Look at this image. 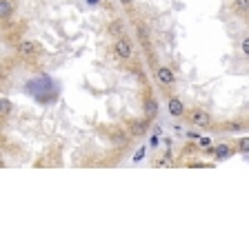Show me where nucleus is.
<instances>
[{
	"label": "nucleus",
	"instance_id": "17",
	"mask_svg": "<svg viewBox=\"0 0 249 246\" xmlns=\"http://www.w3.org/2000/svg\"><path fill=\"white\" fill-rule=\"evenodd\" d=\"M158 133H160V127H158V129H156V133H154V138H151V147H158Z\"/></svg>",
	"mask_w": 249,
	"mask_h": 246
},
{
	"label": "nucleus",
	"instance_id": "14",
	"mask_svg": "<svg viewBox=\"0 0 249 246\" xmlns=\"http://www.w3.org/2000/svg\"><path fill=\"white\" fill-rule=\"evenodd\" d=\"M240 49H243V53L249 58V36L243 38V42H240Z\"/></svg>",
	"mask_w": 249,
	"mask_h": 246
},
{
	"label": "nucleus",
	"instance_id": "11",
	"mask_svg": "<svg viewBox=\"0 0 249 246\" xmlns=\"http://www.w3.org/2000/svg\"><path fill=\"white\" fill-rule=\"evenodd\" d=\"M233 9L238 11V14L247 16L249 14V0H233Z\"/></svg>",
	"mask_w": 249,
	"mask_h": 246
},
{
	"label": "nucleus",
	"instance_id": "6",
	"mask_svg": "<svg viewBox=\"0 0 249 246\" xmlns=\"http://www.w3.org/2000/svg\"><path fill=\"white\" fill-rule=\"evenodd\" d=\"M209 153H213V158L218 160V162H223V160H227L229 155L233 153V149L229 147V144H225V142H220L218 147H213V149H209Z\"/></svg>",
	"mask_w": 249,
	"mask_h": 246
},
{
	"label": "nucleus",
	"instance_id": "10",
	"mask_svg": "<svg viewBox=\"0 0 249 246\" xmlns=\"http://www.w3.org/2000/svg\"><path fill=\"white\" fill-rule=\"evenodd\" d=\"M11 14H14V7H11L9 0H0V16H2V20H9Z\"/></svg>",
	"mask_w": 249,
	"mask_h": 246
},
{
	"label": "nucleus",
	"instance_id": "18",
	"mask_svg": "<svg viewBox=\"0 0 249 246\" xmlns=\"http://www.w3.org/2000/svg\"><path fill=\"white\" fill-rule=\"evenodd\" d=\"M187 138H189V140H200V135H198L196 131L192 129V131H187Z\"/></svg>",
	"mask_w": 249,
	"mask_h": 246
},
{
	"label": "nucleus",
	"instance_id": "5",
	"mask_svg": "<svg viewBox=\"0 0 249 246\" xmlns=\"http://www.w3.org/2000/svg\"><path fill=\"white\" fill-rule=\"evenodd\" d=\"M16 51H18V56H22V58H34L38 51V45L34 40H20Z\"/></svg>",
	"mask_w": 249,
	"mask_h": 246
},
{
	"label": "nucleus",
	"instance_id": "15",
	"mask_svg": "<svg viewBox=\"0 0 249 246\" xmlns=\"http://www.w3.org/2000/svg\"><path fill=\"white\" fill-rule=\"evenodd\" d=\"M0 104H2V115H7V113L11 111V102L7 100V98H2V102H0Z\"/></svg>",
	"mask_w": 249,
	"mask_h": 246
},
{
	"label": "nucleus",
	"instance_id": "19",
	"mask_svg": "<svg viewBox=\"0 0 249 246\" xmlns=\"http://www.w3.org/2000/svg\"><path fill=\"white\" fill-rule=\"evenodd\" d=\"M85 2H87L89 7H98L100 2H103V0H85Z\"/></svg>",
	"mask_w": 249,
	"mask_h": 246
},
{
	"label": "nucleus",
	"instance_id": "13",
	"mask_svg": "<svg viewBox=\"0 0 249 246\" xmlns=\"http://www.w3.org/2000/svg\"><path fill=\"white\" fill-rule=\"evenodd\" d=\"M238 151L240 153H249V138L238 140Z\"/></svg>",
	"mask_w": 249,
	"mask_h": 246
},
{
	"label": "nucleus",
	"instance_id": "7",
	"mask_svg": "<svg viewBox=\"0 0 249 246\" xmlns=\"http://www.w3.org/2000/svg\"><path fill=\"white\" fill-rule=\"evenodd\" d=\"M107 31H109V36H114V38H124V33H127V27H124V22L120 20V18H116V20L109 22Z\"/></svg>",
	"mask_w": 249,
	"mask_h": 246
},
{
	"label": "nucleus",
	"instance_id": "4",
	"mask_svg": "<svg viewBox=\"0 0 249 246\" xmlns=\"http://www.w3.org/2000/svg\"><path fill=\"white\" fill-rule=\"evenodd\" d=\"M167 111H169V115H174V118H182V115L187 113V109H185V104H182L180 98L171 96L169 100H167Z\"/></svg>",
	"mask_w": 249,
	"mask_h": 246
},
{
	"label": "nucleus",
	"instance_id": "1",
	"mask_svg": "<svg viewBox=\"0 0 249 246\" xmlns=\"http://www.w3.org/2000/svg\"><path fill=\"white\" fill-rule=\"evenodd\" d=\"M114 53L118 60L127 62L134 58V45H131L129 38H116L114 40Z\"/></svg>",
	"mask_w": 249,
	"mask_h": 246
},
{
	"label": "nucleus",
	"instance_id": "8",
	"mask_svg": "<svg viewBox=\"0 0 249 246\" xmlns=\"http://www.w3.org/2000/svg\"><path fill=\"white\" fill-rule=\"evenodd\" d=\"M156 115H158V102H156L154 98H147L145 100V118L154 120Z\"/></svg>",
	"mask_w": 249,
	"mask_h": 246
},
{
	"label": "nucleus",
	"instance_id": "9",
	"mask_svg": "<svg viewBox=\"0 0 249 246\" xmlns=\"http://www.w3.org/2000/svg\"><path fill=\"white\" fill-rule=\"evenodd\" d=\"M147 124H149V120H134L131 122V133L136 135V138H140V135H145L147 133Z\"/></svg>",
	"mask_w": 249,
	"mask_h": 246
},
{
	"label": "nucleus",
	"instance_id": "2",
	"mask_svg": "<svg viewBox=\"0 0 249 246\" xmlns=\"http://www.w3.org/2000/svg\"><path fill=\"white\" fill-rule=\"evenodd\" d=\"M189 122L200 129H207V127H212V115H209L205 109H194V111L189 113Z\"/></svg>",
	"mask_w": 249,
	"mask_h": 246
},
{
	"label": "nucleus",
	"instance_id": "3",
	"mask_svg": "<svg viewBox=\"0 0 249 246\" xmlns=\"http://www.w3.org/2000/svg\"><path fill=\"white\" fill-rule=\"evenodd\" d=\"M156 80L160 82V84H165V87H171L176 82V73L169 67H156Z\"/></svg>",
	"mask_w": 249,
	"mask_h": 246
},
{
	"label": "nucleus",
	"instance_id": "16",
	"mask_svg": "<svg viewBox=\"0 0 249 246\" xmlns=\"http://www.w3.org/2000/svg\"><path fill=\"white\" fill-rule=\"evenodd\" d=\"M142 158H145V149L140 147V149L134 153V162H140V160H142Z\"/></svg>",
	"mask_w": 249,
	"mask_h": 246
},
{
	"label": "nucleus",
	"instance_id": "12",
	"mask_svg": "<svg viewBox=\"0 0 249 246\" xmlns=\"http://www.w3.org/2000/svg\"><path fill=\"white\" fill-rule=\"evenodd\" d=\"M198 147H200V149H212V138H207V135H202L200 140H198Z\"/></svg>",
	"mask_w": 249,
	"mask_h": 246
},
{
	"label": "nucleus",
	"instance_id": "20",
	"mask_svg": "<svg viewBox=\"0 0 249 246\" xmlns=\"http://www.w3.org/2000/svg\"><path fill=\"white\" fill-rule=\"evenodd\" d=\"M120 2H123V5H131V2H134V0H120Z\"/></svg>",
	"mask_w": 249,
	"mask_h": 246
}]
</instances>
